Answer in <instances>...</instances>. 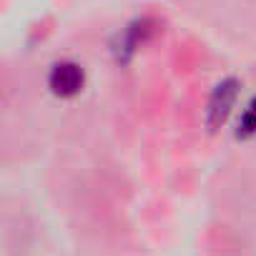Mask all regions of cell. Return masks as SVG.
Masks as SVG:
<instances>
[{
	"instance_id": "6da1fadb",
	"label": "cell",
	"mask_w": 256,
	"mask_h": 256,
	"mask_svg": "<svg viewBox=\"0 0 256 256\" xmlns=\"http://www.w3.org/2000/svg\"><path fill=\"white\" fill-rule=\"evenodd\" d=\"M236 96H238V83L234 78H226L214 88V93L208 98V108H206V120L211 128H218L228 118V113L236 103Z\"/></svg>"
},
{
	"instance_id": "3957f363",
	"label": "cell",
	"mask_w": 256,
	"mask_h": 256,
	"mask_svg": "<svg viewBox=\"0 0 256 256\" xmlns=\"http://www.w3.org/2000/svg\"><path fill=\"white\" fill-rule=\"evenodd\" d=\"M256 134V98L246 106L244 116H241V123H238V136H254Z\"/></svg>"
},
{
	"instance_id": "7a4b0ae2",
	"label": "cell",
	"mask_w": 256,
	"mask_h": 256,
	"mask_svg": "<svg viewBox=\"0 0 256 256\" xmlns=\"http://www.w3.org/2000/svg\"><path fill=\"white\" fill-rule=\"evenodd\" d=\"M48 86L56 96L60 98H70L76 93H80L83 88V68L78 63H58L53 66L50 76H48Z\"/></svg>"
}]
</instances>
